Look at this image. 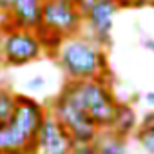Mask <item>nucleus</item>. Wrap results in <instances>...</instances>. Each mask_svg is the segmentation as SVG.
<instances>
[{"mask_svg":"<svg viewBox=\"0 0 154 154\" xmlns=\"http://www.w3.org/2000/svg\"><path fill=\"white\" fill-rule=\"evenodd\" d=\"M56 63L71 82L98 80L111 76L105 49L98 47L91 38L69 36L56 54Z\"/></svg>","mask_w":154,"mask_h":154,"instance_id":"1","label":"nucleus"},{"mask_svg":"<svg viewBox=\"0 0 154 154\" xmlns=\"http://www.w3.org/2000/svg\"><path fill=\"white\" fill-rule=\"evenodd\" d=\"M60 93L71 100L76 107L91 116L96 129L111 131L116 116L118 98L111 87V76L98 80H85V82H71L67 80Z\"/></svg>","mask_w":154,"mask_h":154,"instance_id":"2","label":"nucleus"},{"mask_svg":"<svg viewBox=\"0 0 154 154\" xmlns=\"http://www.w3.org/2000/svg\"><path fill=\"white\" fill-rule=\"evenodd\" d=\"M69 132L72 145H93L100 134L94 122L87 112L76 107L71 100H67L62 93H58L47 109Z\"/></svg>","mask_w":154,"mask_h":154,"instance_id":"3","label":"nucleus"},{"mask_svg":"<svg viewBox=\"0 0 154 154\" xmlns=\"http://www.w3.org/2000/svg\"><path fill=\"white\" fill-rule=\"evenodd\" d=\"M42 53L44 51H42V45H40L35 31L13 27L2 35L0 54H2V62L9 67L27 65V63L38 60L42 56Z\"/></svg>","mask_w":154,"mask_h":154,"instance_id":"4","label":"nucleus"},{"mask_svg":"<svg viewBox=\"0 0 154 154\" xmlns=\"http://www.w3.org/2000/svg\"><path fill=\"white\" fill-rule=\"evenodd\" d=\"M42 26L62 36H76L84 17L72 0H42Z\"/></svg>","mask_w":154,"mask_h":154,"instance_id":"5","label":"nucleus"},{"mask_svg":"<svg viewBox=\"0 0 154 154\" xmlns=\"http://www.w3.org/2000/svg\"><path fill=\"white\" fill-rule=\"evenodd\" d=\"M118 9L120 8L116 4V0H94L91 9L84 17V20H87L91 29V40L102 49L112 45L111 31H112V20Z\"/></svg>","mask_w":154,"mask_h":154,"instance_id":"6","label":"nucleus"},{"mask_svg":"<svg viewBox=\"0 0 154 154\" xmlns=\"http://www.w3.org/2000/svg\"><path fill=\"white\" fill-rule=\"evenodd\" d=\"M72 147L67 129L47 111L36 134V150L40 154H67Z\"/></svg>","mask_w":154,"mask_h":154,"instance_id":"7","label":"nucleus"},{"mask_svg":"<svg viewBox=\"0 0 154 154\" xmlns=\"http://www.w3.org/2000/svg\"><path fill=\"white\" fill-rule=\"evenodd\" d=\"M136 129H138V116H136L134 107L127 102H118L116 116H114V123H112L111 132L127 140L131 134L136 132Z\"/></svg>","mask_w":154,"mask_h":154,"instance_id":"8","label":"nucleus"},{"mask_svg":"<svg viewBox=\"0 0 154 154\" xmlns=\"http://www.w3.org/2000/svg\"><path fill=\"white\" fill-rule=\"evenodd\" d=\"M96 154H127V140L111 131H102L94 141Z\"/></svg>","mask_w":154,"mask_h":154,"instance_id":"9","label":"nucleus"},{"mask_svg":"<svg viewBox=\"0 0 154 154\" xmlns=\"http://www.w3.org/2000/svg\"><path fill=\"white\" fill-rule=\"evenodd\" d=\"M35 35L42 45V51H45L47 54L51 56H56L58 54V49L62 47V44L65 42V36H62L60 33H54L51 29H45L44 26L36 27L35 29Z\"/></svg>","mask_w":154,"mask_h":154,"instance_id":"10","label":"nucleus"},{"mask_svg":"<svg viewBox=\"0 0 154 154\" xmlns=\"http://www.w3.org/2000/svg\"><path fill=\"white\" fill-rule=\"evenodd\" d=\"M15 111V93L6 87H0V123L8 122Z\"/></svg>","mask_w":154,"mask_h":154,"instance_id":"11","label":"nucleus"},{"mask_svg":"<svg viewBox=\"0 0 154 154\" xmlns=\"http://www.w3.org/2000/svg\"><path fill=\"white\" fill-rule=\"evenodd\" d=\"M136 141L140 143V147L149 152V154H154V125H149V127H138L136 132Z\"/></svg>","mask_w":154,"mask_h":154,"instance_id":"12","label":"nucleus"},{"mask_svg":"<svg viewBox=\"0 0 154 154\" xmlns=\"http://www.w3.org/2000/svg\"><path fill=\"white\" fill-rule=\"evenodd\" d=\"M13 20H11V13L8 9H0V35L8 33L9 29H13Z\"/></svg>","mask_w":154,"mask_h":154,"instance_id":"13","label":"nucleus"},{"mask_svg":"<svg viewBox=\"0 0 154 154\" xmlns=\"http://www.w3.org/2000/svg\"><path fill=\"white\" fill-rule=\"evenodd\" d=\"M44 87H45V78L42 74H36V76H33V78H29L26 82V89L27 91H42Z\"/></svg>","mask_w":154,"mask_h":154,"instance_id":"14","label":"nucleus"},{"mask_svg":"<svg viewBox=\"0 0 154 154\" xmlns=\"http://www.w3.org/2000/svg\"><path fill=\"white\" fill-rule=\"evenodd\" d=\"M67 154H96L94 143L93 145H74Z\"/></svg>","mask_w":154,"mask_h":154,"instance_id":"15","label":"nucleus"},{"mask_svg":"<svg viewBox=\"0 0 154 154\" xmlns=\"http://www.w3.org/2000/svg\"><path fill=\"white\" fill-rule=\"evenodd\" d=\"M149 125H154V111H149L143 114L141 122L138 123V127H149Z\"/></svg>","mask_w":154,"mask_h":154,"instance_id":"16","label":"nucleus"},{"mask_svg":"<svg viewBox=\"0 0 154 154\" xmlns=\"http://www.w3.org/2000/svg\"><path fill=\"white\" fill-rule=\"evenodd\" d=\"M141 45H143L145 49H149V51H152V53H154V38H150V36H145V38L141 40Z\"/></svg>","mask_w":154,"mask_h":154,"instance_id":"17","label":"nucleus"},{"mask_svg":"<svg viewBox=\"0 0 154 154\" xmlns=\"http://www.w3.org/2000/svg\"><path fill=\"white\" fill-rule=\"evenodd\" d=\"M143 100H145V103L154 111V91H149V93H145V96H143Z\"/></svg>","mask_w":154,"mask_h":154,"instance_id":"18","label":"nucleus"},{"mask_svg":"<svg viewBox=\"0 0 154 154\" xmlns=\"http://www.w3.org/2000/svg\"><path fill=\"white\" fill-rule=\"evenodd\" d=\"M131 4V8H145L149 6V0H127Z\"/></svg>","mask_w":154,"mask_h":154,"instance_id":"19","label":"nucleus"}]
</instances>
